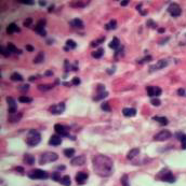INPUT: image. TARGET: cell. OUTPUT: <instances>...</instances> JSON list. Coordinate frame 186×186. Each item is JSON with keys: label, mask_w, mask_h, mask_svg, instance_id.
I'll use <instances>...</instances> for the list:
<instances>
[{"label": "cell", "mask_w": 186, "mask_h": 186, "mask_svg": "<svg viewBox=\"0 0 186 186\" xmlns=\"http://www.w3.org/2000/svg\"><path fill=\"white\" fill-rule=\"evenodd\" d=\"M80 83H81V81H80V79H79L78 77H73V80H72V84H74V85H79Z\"/></svg>", "instance_id": "obj_46"}, {"label": "cell", "mask_w": 186, "mask_h": 186, "mask_svg": "<svg viewBox=\"0 0 186 186\" xmlns=\"http://www.w3.org/2000/svg\"><path fill=\"white\" fill-rule=\"evenodd\" d=\"M70 7L73 8H83V7H87V4H89V2L87 1H73L70 2Z\"/></svg>", "instance_id": "obj_25"}, {"label": "cell", "mask_w": 186, "mask_h": 186, "mask_svg": "<svg viewBox=\"0 0 186 186\" xmlns=\"http://www.w3.org/2000/svg\"><path fill=\"white\" fill-rule=\"evenodd\" d=\"M20 31H21L20 27H18L15 23H11V24L8 25V27H7V32H8V34H14V32H20Z\"/></svg>", "instance_id": "obj_19"}, {"label": "cell", "mask_w": 186, "mask_h": 186, "mask_svg": "<svg viewBox=\"0 0 186 186\" xmlns=\"http://www.w3.org/2000/svg\"><path fill=\"white\" fill-rule=\"evenodd\" d=\"M20 3H23V4H28V6H33V4L35 3L34 1H29V0H20Z\"/></svg>", "instance_id": "obj_51"}, {"label": "cell", "mask_w": 186, "mask_h": 186, "mask_svg": "<svg viewBox=\"0 0 186 186\" xmlns=\"http://www.w3.org/2000/svg\"><path fill=\"white\" fill-rule=\"evenodd\" d=\"M168 65H169V62L167 59H160L155 63V65L149 66V68H148V72H149V73H153V72L158 71V70H161V69H163V68L168 67Z\"/></svg>", "instance_id": "obj_6"}, {"label": "cell", "mask_w": 186, "mask_h": 186, "mask_svg": "<svg viewBox=\"0 0 186 186\" xmlns=\"http://www.w3.org/2000/svg\"><path fill=\"white\" fill-rule=\"evenodd\" d=\"M53 88V85H47V84H40L38 85V89L41 91H48Z\"/></svg>", "instance_id": "obj_35"}, {"label": "cell", "mask_w": 186, "mask_h": 186, "mask_svg": "<svg viewBox=\"0 0 186 186\" xmlns=\"http://www.w3.org/2000/svg\"><path fill=\"white\" fill-rule=\"evenodd\" d=\"M10 79H11V81H13V82H22L23 81V77L20 73H18V72H14V73L11 74Z\"/></svg>", "instance_id": "obj_30"}, {"label": "cell", "mask_w": 186, "mask_h": 186, "mask_svg": "<svg viewBox=\"0 0 186 186\" xmlns=\"http://www.w3.org/2000/svg\"><path fill=\"white\" fill-rule=\"evenodd\" d=\"M70 164H72L73 166H83V165L86 164V156H84V155H80V156L75 157V158L72 159Z\"/></svg>", "instance_id": "obj_15"}, {"label": "cell", "mask_w": 186, "mask_h": 186, "mask_svg": "<svg viewBox=\"0 0 186 186\" xmlns=\"http://www.w3.org/2000/svg\"><path fill=\"white\" fill-rule=\"evenodd\" d=\"M121 57H123V46L119 48L118 50L116 51V54H115V58H116V59H119V58Z\"/></svg>", "instance_id": "obj_40"}, {"label": "cell", "mask_w": 186, "mask_h": 186, "mask_svg": "<svg viewBox=\"0 0 186 186\" xmlns=\"http://www.w3.org/2000/svg\"><path fill=\"white\" fill-rule=\"evenodd\" d=\"M18 89H20L21 91H27L28 89H29V85H28V84H24V85L18 87Z\"/></svg>", "instance_id": "obj_49"}, {"label": "cell", "mask_w": 186, "mask_h": 186, "mask_svg": "<svg viewBox=\"0 0 186 186\" xmlns=\"http://www.w3.org/2000/svg\"><path fill=\"white\" fill-rule=\"evenodd\" d=\"M25 48H26V50H27V51H29V52H33V51L35 50V49H34V46H33V45H30V44H27V45L25 46Z\"/></svg>", "instance_id": "obj_53"}, {"label": "cell", "mask_w": 186, "mask_h": 186, "mask_svg": "<svg viewBox=\"0 0 186 186\" xmlns=\"http://www.w3.org/2000/svg\"><path fill=\"white\" fill-rule=\"evenodd\" d=\"M68 127H66L65 125H62V124H56L55 126H54V130H55V133H58V136H63V137H69L70 136L68 135Z\"/></svg>", "instance_id": "obj_9"}, {"label": "cell", "mask_w": 186, "mask_h": 186, "mask_svg": "<svg viewBox=\"0 0 186 186\" xmlns=\"http://www.w3.org/2000/svg\"><path fill=\"white\" fill-rule=\"evenodd\" d=\"M117 27V22L115 20H112L108 24L105 25V29L106 30H114Z\"/></svg>", "instance_id": "obj_32"}, {"label": "cell", "mask_w": 186, "mask_h": 186, "mask_svg": "<svg viewBox=\"0 0 186 186\" xmlns=\"http://www.w3.org/2000/svg\"><path fill=\"white\" fill-rule=\"evenodd\" d=\"M22 113H15V114H10V117H9V122L11 123H18L21 119H22Z\"/></svg>", "instance_id": "obj_24"}, {"label": "cell", "mask_w": 186, "mask_h": 186, "mask_svg": "<svg viewBox=\"0 0 186 186\" xmlns=\"http://www.w3.org/2000/svg\"><path fill=\"white\" fill-rule=\"evenodd\" d=\"M64 155L67 157V158H72V157L75 155V150L74 149H65Z\"/></svg>", "instance_id": "obj_37"}, {"label": "cell", "mask_w": 186, "mask_h": 186, "mask_svg": "<svg viewBox=\"0 0 186 186\" xmlns=\"http://www.w3.org/2000/svg\"><path fill=\"white\" fill-rule=\"evenodd\" d=\"M39 3H40V6H41V7H44L47 4V2L46 1H39Z\"/></svg>", "instance_id": "obj_61"}, {"label": "cell", "mask_w": 186, "mask_h": 186, "mask_svg": "<svg viewBox=\"0 0 186 186\" xmlns=\"http://www.w3.org/2000/svg\"><path fill=\"white\" fill-rule=\"evenodd\" d=\"M33 24V18H26V20L24 21V26L25 27H30V25Z\"/></svg>", "instance_id": "obj_47"}, {"label": "cell", "mask_w": 186, "mask_h": 186, "mask_svg": "<svg viewBox=\"0 0 186 186\" xmlns=\"http://www.w3.org/2000/svg\"><path fill=\"white\" fill-rule=\"evenodd\" d=\"M146 91H147V95L150 98H153L155 96V86H147Z\"/></svg>", "instance_id": "obj_39"}, {"label": "cell", "mask_w": 186, "mask_h": 186, "mask_svg": "<svg viewBox=\"0 0 186 186\" xmlns=\"http://www.w3.org/2000/svg\"><path fill=\"white\" fill-rule=\"evenodd\" d=\"M7 48L9 49V50H10V52L11 53H14V54H22V51L20 50V49H18L16 48L15 45H14L13 43H11V42H9L8 43V45H7Z\"/></svg>", "instance_id": "obj_28"}, {"label": "cell", "mask_w": 186, "mask_h": 186, "mask_svg": "<svg viewBox=\"0 0 186 186\" xmlns=\"http://www.w3.org/2000/svg\"><path fill=\"white\" fill-rule=\"evenodd\" d=\"M28 176L32 180H47L49 178V174L47 171H43L41 169H35L28 172Z\"/></svg>", "instance_id": "obj_5"}, {"label": "cell", "mask_w": 186, "mask_h": 186, "mask_svg": "<svg viewBox=\"0 0 186 186\" xmlns=\"http://www.w3.org/2000/svg\"><path fill=\"white\" fill-rule=\"evenodd\" d=\"M138 154H140V149H132L127 154V158H128L129 160H131V159H133L135 156H138Z\"/></svg>", "instance_id": "obj_26"}, {"label": "cell", "mask_w": 186, "mask_h": 186, "mask_svg": "<svg viewBox=\"0 0 186 186\" xmlns=\"http://www.w3.org/2000/svg\"><path fill=\"white\" fill-rule=\"evenodd\" d=\"M61 183L64 186H70L72 185V180H70V178L68 175H64L62 178V180H61Z\"/></svg>", "instance_id": "obj_33"}, {"label": "cell", "mask_w": 186, "mask_h": 186, "mask_svg": "<svg viewBox=\"0 0 186 186\" xmlns=\"http://www.w3.org/2000/svg\"><path fill=\"white\" fill-rule=\"evenodd\" d=\"M35 79H36V77H29V81H34Z\"/></svg>", "instance_id": "obj_63"}, {"label": "cell", "mask_w": 186, "mask_h": 186, "mask_svg": "<svg viewBox=\"0 0 186 186\" xmlns=\"http://www.w3.org/2000/svg\"><path fill=\"white\" fill-rule=\"evenodd\" d=\"M161 93H162L161 88L158 87V86H155V96H156V97H158V96L161 95Z\"/></svg>", "instance_id": "obj_48"}, {"label": "cell", "mask_w": 186, "mask_h": 186, "mask_svg": "<svg viewBox=\"0 0 186 186\" xmlns=\"http://www.w3.org/2000/svg\"><path fill=\"white\" fill-rule=\"evenodd\" d=\"M136 10H138V11L142 10V3H138V6H136Z\"/></svg>", "instance_id": "obj_58"}, {"label": "cell", "mask_w": 186, "mask_h": 186, "mask_svg": "<svg viewBox=\"0 0 186 186\" xmlns=\"http://www.w3.org/2000/svg\"><path fill=\"white\" fill-rule=\"evenodd\" d=\"M65 103L64 102H60L58 105H53L50 108V112L54 115H60L65 111Z\"/></svg>", "instance_id": "obj_10"}, {"label": "cell", "mask_w": 186, "mask_h": 186, "mask_svg": "<svg viewBox=\"0 0 186 186\" xmlns=\"http://www.w3.org/2000/svg\"><path fill=\"white\" fill-rule=\"evenodd\" d=\"M77 48V43L75 41H73V40H67L66 41V46H65V51H68L69 49H72V50H74V49Z\"/></svg>", "instance_id": "obj_29"}, {"label": "cell", "mask_w": 186, "mask_h": 186, "mask_svg": "<svg viewBox=\"0 0 186 186\" xmlns=\"http://www.w3.org/2000/svg\"><path fill=\"white\" fill-rule=\"evenodd\" d=\"M62 143V138L58 135H53L49 140V145H52V146H58Z\"/></svg>", "instance_id": "obj_16"}, {"label": "cell", "mask_w": 186, "mask_h": 186, "mask_svg": "<svg viewBox=\"0 0 186 186\" xmlns=\"http://www.w3.org/2000/svg\"><path fill=\"white\" fill-rule=\"evenodd\" d=\"M128 3H129V1H128V0H126V1H121V6H123V7H126Z\"/></svg>", "instance_id": "obj_60"}, {"label": "cell", "mask_w": 186, "mask_h": 186, "mask_svg": "<svg viewBox=\"0 0 186 186\" xmlns=\"http://www.w3.org/2000/svg\"><path fill=\"white\" fill-rule=\"evenodd\" d=\"M58 159V155L56 154V153L46 152V153H43V154L40 155L39 164L41 165V166H43V165H47V164H50V162L56 161Z\"/></svg>", "instance_id": "obj_4"}, {"label": "cell", "mask_w": 186, "mask_h": 186, "mask_svg": "<svg viewBox=\"0 0 186 186\" xmlns=\"http://www.w3.org/2000/svg\"><path fill=\"white\" fill-rule=\"evenodd\" d=\"M175 137L181 141V143H182V149L183 150H186V135H185V133H178L175 135Z\"/></svg>", "instance_id": "obj_21"}, {"label": "cell", "mask_w": 186, "mask_h": 186, "mask_svg": "<svg viewBox=\"0 0 186 186\" xmlns=\"http://www.w3.org/2000/svg\"><path fill=\"white\" fill-rule=\"evenodd\" d=\"M152 59H153L152 56H150V55H147V56H145L144 58H142V59H138V63H140V65H143V63H145L150 62Z\"/></svg>", "instance_id": "obj_42"}, {"label": "cell", "mask_w": 186, "mask_h": 186, "mask_svg": "<svg viewBox=\"0 0 186 186\" xmlns=\"http://www.w3.org/2000/svg\"><path fill=\"white\" fill-rule=\"evenodd\" d=\"M122 114L126 117H132L136 115V110L134 108H124L122 109Z\"/></svg>", "instance_id": "obj_17"}, {"label": "cell", "mask_w": 186, "mask_h": 186, "mask_svg": "<svg viewBox=\"0 0 186 186\" xmlns=\"http://www.w3.org/2000/svg\"><path fill=\"white\" fill-rule=\"evenodd\" d=\"M88 173H86V172H78L76 174V182H77V184H79V185H83L84 183L87 182V180H88Z\"/></svg>", "instance_id": "obj_14"}, {"label": "cell", "mask_w": 186, "mask_h": 186, "mask_svg": "<svg viewBox=\"0 0 186 186\" xmlns=\"http://www.w3.org/2000/svg\"><path fill=\"white\" fill-rule=\"evenodd\" d=\"M164 30H166L164 28H159V29H158V32H160V34H163Z\"/></svg>", "instance_id": "obj_62"}, {"label": "cell", "mask_w": 186, "mask_h": 186, "mask_svg": "<svg viewBox=\"0 0 186 186\" xmlns=\"http://www.w3.org/2000/svg\"><path fill=\"white\" fill-rule=\"evenodd\" d=\"M40 141H41V135H40L39 131L36 130V129H30L27 133L26 140H25L26 144L33 147V146L38 145L40 143Z\"/></svg>", "instance_id": "obj_2"}, {"label": "cell", "mask_w": 186, "mask_h": 186, "mask_svg": "<svg viewBox=\"0 0 186 186\" xmlns=\"http://www.w3.org/2000/svg\"><path fill=\"white\" fill-rule=\"evenodd\" d=\"M24 162L27 165H29V166H32V165L35 164V157L30 154H25L24 155Z\"/></svg>", "instance_id": "obj_27"}, {"label": "cell", "mask_w": 186, "mask_h": 186, "mask_svg": "<svg viewBox=\"0 0 186 186\" xmlns=\"http://www.w3.org/2000/svg\"><path fill=\"white\" fill-rule=\"evenodd\" d=\"M153 119L156 121V122H158L161 126H166V125H168V123H169L168 119H167L166 116H154L153 117Z\"/></svg>", "instance_id": "obj_22"}, {"label": "cell", "mask_w": 186, "mask_h": 186, "mask_svg": "<svg viewBox=\"0 0 186 186\" xmlns=\"http://www.w3.org/2000/svg\"><path fill=\"white\" fill-rule=\"evenodd\" d=\"M178 95H180V96H184V95H185V89L180 88V89H178Z\"/></svg>", "instance_id": "obj_54"}, {"label": "cell", "mask_w": 186, "mask_h": 186, "mask_svg": "<svg viewBox=\"0 0 186 186\" xmlns=\"http://www.w3.org/2000/svg\"><path fill=\"white\" fill-rule=\"evenodd\" d=\"M51 179H52L53 181H55V182H61L62 176H61V174L58 172H54V173L51 174Z\"/></svg>", "instance_id": "obj_41"}, {"label": "cell", "mask_w": 186, "mask_h": 186, "mask_svg": "<svg viewBox=\"0 0 186 186\" xmlns=\"http://www.w3.org/2000/svg\"><path fill=\"white\" fill-rule=\"evenodd\" d=\"M44 75H46V77H51V75H53V72L50 71V70H48V71H46Z\"/></svg>", "instance_id": "obj_56"}, {"label": "cell", "mask_w": 186, "mask_h": 186, "mask_svg": "<svg viewBox=\"0 0 186 186\" xmlns=\"http://www.w3.org/2000/svg\"><path fill=\"white\" fill-rule=\"evenodd\" d=\"M147 26L148 27H153V28H157V25H156V23L154 22L153 20H149V21H147Z\"/></svg>", "instance_id": "obj_50"}, {"label": "cell", "mask_w": 186, "mask_h": 186, "mask_svg": "<svg viewBox=\"0 0 186 186\" xmlns=\"http://www.w3.org/2000/svg\"><path fill=\"white\" fill-rule=\"evenodd\" d=\"M150 103H152L153 105H155V107H158V105H161V101L158 98H152L150 99Z\"/></svg>", "instance_id": "obj_44"}, {"label": "cell", "mask_w": 186, "mask_h": 186, "mask_svg": "<svg viewBox=\"0 0 186 186\" xmlns=\"http://www.w3.org/2000/svg\"><path fill=\"white\" fill-rule=\"evenodd\" d=\"M93 171L101 178H107L114 172V162L106 155L98 154L92 158Z\"/></svg>", "instance_id": "obj_1"}, {"label": "cell", "mask_w": 186, "mask_h": 186, "mask_svg": "<svg viewBox=\"0 0 186 186\" xmlns=\"http://www.w3.org/2000/svg\"><path fill=\"white\" fill-rule=\"evenodd\" d=\"M169 39H170V38H169V37H167V38H162V40H159L158 43L160 44V45H162V44L167 43V42L169 41Z\"/></svg>", "instance_id": "obj_52"}, {"label": "cell", "mask_w": 186, "mask_h": 186, "mask_svg": "<svg viewBox=\"0 0 186 186\" xmlns=\"http://www.w3.org/2000/svg\"><path fill=\"white\" fill-rule=\"evenodd\" d=\"M58 170H60V171H61V170L64 171L65 169H66V167H65L64 165H62V166H58Z\"/></svg>", "instance_id": "obj_57"}, {"label": "cell", "mask_w": 186, "mask_h": 186, "mask_svg": "<svg viewBox=\"0 0 186 186\" xmlns=\"http://www.w3.org/2000/svg\"><path fill=\"white\" fill-rule=\"evenodd\" d=\"M156 179L162 182H167V183H174L175 182V176L174 174L169 170L168 168H163L161 171H159L156 175Z\"/></svg>", "instance_id": "obj_3"}, {"label": "cell", "mask_w": 186, "mask_h": 186, "mask_svg": "<svg viewBox=\"0 0 186 186\" xmlns=\"http://www.w3.org/2000/svg\"><path fill=\"white\" fill-rule=\"evenodd\" d=\"M108 46H109L110 49H113V50H115V51L118 50V49L120 48V41H119L118 38L115 37L114 39H113L112 41L109 42V44H108Z\"/></svg>", "instance_id": "obj_20"}, {"label": "cell", "mask_w": 186, "mask_h": 186, "mask_svg": "<svg viewBox=\"0 0 186 186\" xmlns=\"http://www.w3.org/2000/svg\"><path fill=\"white\" fill-rule=\"evenodd\" d=\"M120 182H121L122 186H130V184H129V176L127 174L122 175V178L120 179Z\"/></svg>", "instance_id": "obj_38"}, {"label": "cell", "mask_w": 186, "mask_h": 186, "mask_svg": "<svg viewBox=\"0 0 186 186\" xmlns=\"http://www.w3.org/2000/svg\"><path fill=\"white\" fill-rule=\"evenodd\" d=\"M18 101H20V102H22V103H29V102H32L33 99H32V98H29V97L21 96V97L18 98Z\"/></svg>", "instance_id": "obj_43"}, {"label": "cell", "mask_w": 186, "mask_h": 186, "mask_svg": "<svg viewBox=\"0 0 186 186\" xmlns=\"http://www.w3.org/2000/svg\"><path fill=\"white\" fill-rule=\"evenodd\" d=\"M43 60H44V53H43V52H39L38 55L35 57L34 63H41Z\"/></svg>", "instance_id": "obj_31"}, {"label": "cell", "mask_w": 186, "mask_h": 186, "mask_svg": "<svg viewBox=\"0 0 186 186\" xmlns=\"http://www.w3.org/2000/svg\"><path fill=\"white\" fill-rule=\"evenodd\" d=\"M16 170H18V171H20L21 173H23V172H24V170H23V168H22V167H16Z\"/></svg>", "instance_id": "obj_59"}, {"label": "cell", "mask_w": 186, "mask_h": 186, "mask_svg": "<svg viewBox=\"0 0 186 186\" xmlns=\"http://www.w3.org/2000/svg\"><path fill=\"white\" fill-rule=\"evenodd\" d=\"M0 52H1V54H2V56H4V57H9V56L11 55V52L10 50H9L7 46H1V50H0Z\"/></svg>", "instance_id": "obj_36"}, {"label": "cell", "mask_w": 186, "mask_h": 186, "mask_svg": "<svg viewBox=\"0 0 186 186\" xmlns=\"http://www.w3.org/2000/svg\"><path fill=\"white\" fill-rule=\"evenodd\" d=\"M69 25L74 28H77V29H82L83 28V23L80 18H74L73 21L69 22Z\"/></svg>", "instance_id": "obj_18"}, {"label": "cell", "mask_w": 186, "mask_h": 186, "mask_svg": "<svg viewBox=\"0 0 186 186\" xmlns=\"http://www.w3.org/2000/svg\"><path fill=\"white\" fill-rule=\"evenodd\" d=\"M91 55H92L93 58H96V59H100L101 57H102L103 55H104V49L103 48H98L96 51H94L91 53Z\"/></svg>", "instance_id": "obj_23"}, {"label": "cell", "mask_w": 186, "mask_h": 186, "mask_svg": "<svg viewBox=\"0 0 186 186\" xmlns=\"http://www.w3.org/2000/svg\"><path fill=\"white\" fill-rule=\"evenodd\" d=\"M115 70H116V68H115L114 66H113L112 69H108V70H107V73H108V74H113V73L115 72Z\"/></svg>", "instance_id": "obj_55"}, {"label": "cell", "mask_w": 186, "mask_h": 186, "mask_svg": "<svg viewBox=\"0 0 186 186\" xmlns=\"http://www.w3.org/2000/svg\"><path fill=\"white\" fill-rule=\"evenodd\" d=\"M46 20H40L38 23H37V25H36V27H35V31L37 32L38 35H40V36H42V37H44L47 35V31H46V29H44V26H46Z\"/></svg>", "instance_id": "obj_12"}, {"label": "cell", "mask_w": 186, "mask_h": 186, "mask_svg": "<svg viewBox=\"0 0 186 186\" xmlns=\"http://www.w3.org/2000/svg\"><path fill=\"white\" fill-rule=\"evenodd\" d=\"M171 137H172L171 131L161 130L159 133H157V135L154 137V140H156V141H166V140H168V139H170Z\"/></svg>", "instance_id": "obj_11"}, {"label": "cell", "mask_w": 186, "mask_h": 186, "mask_svg": "<svg viewBox=\"0 0 186 186\" xmlns=\"http://www.w3.org/2000/svg\"><path fill=\"white\" fill-rule=\"evenodd\" d=\"M102 110L103 111H107V112H110L112 111V109H110L109 105H108V102H104L102 105Z\"/></svg>", "instance_id": "obj_45"}, {"label": "cell", "mask_w": 186, "mask_h": 186, "mask_svg": "<svg viewBox=\"0 0 186 186\" xmlns=\"http://www.w3.org/2000/svg\"><path fill=\"white\" fill-rule=\"evenodd\" d=\"M168 13H170V15L173 16V17H178L182 13V9L178 3H171L168 7Z\"/></svg>", "instance_id": "obj_8"}, {"label": "cell", "mask_w": 186, "mask_h": 186, "mask_svg": "<svg viewBox=\"0 0 186 186\" xmlns=\"http://www.w3.org/2000/svg\"><path fill=\"white\" fill-rule=\"evenodd\" d=\"M104 41H105V37H102V38H100V39L95 40V41L91 42V46H92V48H98V46L101 45Z\"/></svg>", "instance_id": "obj_34"}, {"label": "cell", "mask_w": 186, "mask_h": 186, "mask_svg": "<svg viewBox=\"0 0 186 186\" xmlns=\"http://www.w3.org/2000/svg\"><path fill=\"white\" fill-rule=\"evenodd\" d=\"M7 102L9 105V113L10 114H15L18 111V107H16V102L12 97H7Z\"/></svg>", "instance_id": "obj_13"}, {"label": "cell", "mask_w": 186, "mask_h": 186, "mask_svg": "<svg viewBox=\"0 0 186 186\" xmlns=\"http://www.w3.org/2000/svg\"><path fill=\"white\" fill-rule=\"evenodd\" d=\"M96 91H98V95L93 97L94 101H100L102 99H105V98L108 96V93L106 91V89H105V86L102 85V84L98 85V87H96Z\"/></svg>", "instance_id": "obj_7"}]
</instances>
